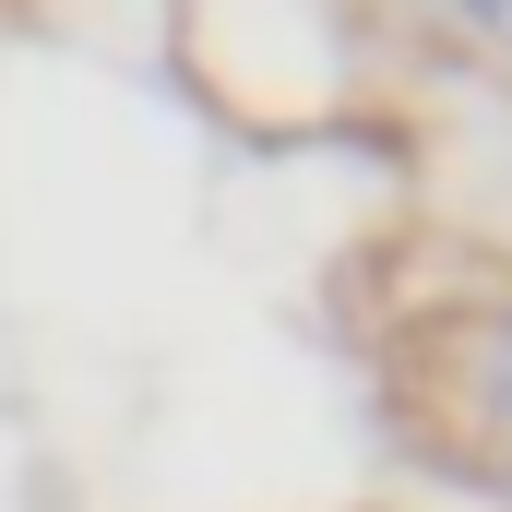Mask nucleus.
Wrapping results in <instances>:
<instances>
[{
  "label": "nucleus",
  "instance_id": "obj_1",
  "mask_svg": "<svg viewBox=\"0 0 512 512\" xmlns=\"http://www.w3.org/2000/svg\"><path fill=\"white\" fill-rule=\"evenodd\" d=\"M453 12H465V24H489V36L512 48V0H453Z\"/></svg>",
  "mask_w": 512,
  "mask_h": 512
}]
</instances>
